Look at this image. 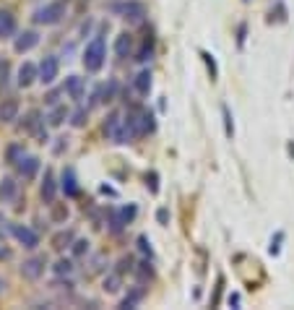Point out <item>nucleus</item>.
<instances>
[{
    "mask_svg": "<svg viewBox=\"0 0 294 310\" xmlns=\"http://www.w3.org/2000/svg\"><path fill=\"white\" fill-rule=\"evenodd\" d=\"M222 112H224V123H227V138H232V136H234V125H232V115H229V109H227V107L222 109Z\"/></svg>",
    "mask_w": 294,
    "mask_h": 310,
    "instance_id": "obj_30",
    "label": "nucleus"
},
{
    "mask_svg": "<svg viewBox=\"0 0 294 310\" xmlns=\"http://www.w3.org/2000/svg\"><path fill=\"white\" fill-rule=\"evenodd\" d=\"M151 55H154V47H151V42H149V39H146V44H143V47L138 50V58H135V60H141V63H146V60H151Z\"/></svg>",
    "mask_w": 294,
    "mask_h": 310,
    "instance_id": "obj_25",
    "label": "nucleus"
},
{
    "mask_svg": "<svg viewBox=\"0 0 294 310\" xmlns=\"http://www.w3.org/2000/svg\"><path fill=\"white\" fill-rule=\"evenodd\" d=\"M133 50V39H131V34H120L117 36V42H115V52H117V58H128Z\"/></svg>",
    "mask_w": 294,
    "mask_h": 310,
    "instance_id": "obj_18",
    "label": "nucleus"
},
{
    "mask_svg": "<svg viewBox=\"0 0 294 310\" xmlns=\"http://www.w3.org/2000/svg\"><path fill=\"white\" fill-rule=\"evenodd\" d=\"M203 58H206V63H208L211 73H214V76H216V66H214V60H211V55H208V52H203Z\"/></svg>",
    "mask_w": 294,
    "mask_h": 310,
    "instance_id": "obj_35",
    "label": "nucleus"
},
{
    "mask_svg": "<svg viewBox=\"0 0 294 310\" xmlns=\"http://www.w3.org/2000/svg\"><path fill=\"white\" fill-rule=\"evenodd\" d=\"M16 170H18V175H21L24 180H32L36 175V170H39V159L32 157V154H24V157L16 162Z\"/></svg>",
    "mask_w": 294,
    "mask_h": 310,
    "instance_id": "obj_8",
    "label": "nucleus"
},
{
    "mask_svg": "<svg viewBox=\"0 0 294 310\" xmlns=\"http://www.w3.org/2000/svg\"><path fill=\"white\" fill-rule=\"evenodd\" d=\"M5 255H8V250L3 248V240H0V258H5Z\"/></svg>",
    "mask_w": 294,
    "mask_h": 310,
    "instance_id": "obj_36",
    "label": "nucleus"
},
{
    "mask_svg": "<svg viewBox=\"0 0 294 310\" xmlns=\"http://www.w3.org/2000/svg\"><path fill=\"white\" fill-rule=\"evenodd\" d=\"M0 289H3V281H0Z\"/></svg>",
    "mask_w": 294,
    "mask_h": 310,
    "instance_id": "obj_37",
    "label": "nucleus"
},
{
    "mask_svg": "<svg viewBox=\"0 0 294 310\" xmlns=\"http://www.w3.org/2000/svg\"><path fill=\"white\" fill-rule=\"evenodd\" d=\"M120 287H123V274L120 271H109L104 276V292L115 295V292H120Z\"/></svg>",
    "mask_w": 294,
    "mask_h": 310,
    "instance_id": "obj_19",
    "label": "nucleus"
},
{
    "mask_svg": "<svg viewBox=\"0 0 294 310\" xmlns=\"http://www.w3.org/2000/svg\"><path fill=\"white\" fill-rule=\"evenodd\" d=\"M11 232H13L16 240L21 242L24 248H29V250H34L36 245H39V235H36L32 227H26V224H13V227H11Z\"/></svg>",
    "mask_w": 294,
    "mask_h": 310,
    "instance_id": "obj_6",
    "label": "nucleus"
},
{
    "mask_svg": "<svg viewBox=\"0 0 294 310\" xmlns=\"http://www.w3.org/2000/svg\"><path fill=\"white\" fill-rule=\"evenodd\" d=\"M133 86H135V91H138L141 97H146V94L151 91V73H149V70H141L138 76H135Z\"/></svg>",
    "mask_w": 294,
    "mask_h": 310,
    "instance_id": "obj_20",
    "label": "nucleus"
},
{
    "mask_svg": "<svg viewBox=\"0 0 294 310\" xmlns=\"http://www.w3.org/2000/svg\"><path fill=\"white\" fill-rule=\"evenodd\" d=\"M112 11H117L123 18H128V21H133V24H138L146 18V5L138 3V0H128V3H115L112 5Z\"/></svg>",
    "mask_w": 294,
    "mask_h": 310,
    "instance_id": "obj_5",
    "label": "nucleus"
},
{
    "mask_svg": "<svg viewBox=\"0 0 294 310\" xmlns=\"http://www.w3.org/2000/svg\"><path fill=\"white\" fill-rule=\"evenodd\" d=\"M70 117H73V120H70V123H73V125H76V128H81V125H84V123H86V109H76V112H73Z\"/></svg>",
    "mask_w": 294,
    "mask_h": 310,
    "instance_id": "obj_28",
    "label": "nucleus"
},
{
    "mask_svg": "<svg viewBox=\"0 0 294 310\" xmlns=\"http://www.w3.org/2000/svg\"><path fill=\"white\" fill-rule=\"evenodd\" d=\"M18 117V102L16 99H3L0 102V123H13Z\"/></svg>",
    "mask_w": 294,
    "mask_h": 310,
    "instance_id": "obj_14",
    "label": "nucleus"
},
{
    "mask_svg": "<svg viewBox=\"0 0 294 310\" xmlns=\"http://www.w3.org/2000/svg\"><path fill=\"white\" fill-rule=\"evenodd\" d=\"M73 240H76L73 230H63V232H58V235L52 237V248L55 250H65V248H70V245H73Z\"/></svg>",
    "mask_w": 294,
    "mask_h": 310,
    "instance_id": "obj_16",
    "label": "nucleus"
},
{
    "mask_svg": "<svg viewBox=\"0 0 294 310\" xmlns=\"http://www.w3.org/2000/svg\"><path fill=\"white\" fill-rule=\"evenodd\" d=\"M24 146H18V143H13V146H8V162H11V164H16L18 159H21L24 157Z\"/></svg>",
    "mask_w": 294,
    "mask_h": 310,
    "instance_id": "obj_23",
    "label": "nucleus"
},
{
    "mask_svg": "<svg viewBox=\"0 0 294 310\" xmlns=\"http://www.w3.org/2000/svg\"><path fill=\"white\" fill-rule=\"evenodd\" d=\"M65 117H68V109L63 107V104H55L52 112L47 115V123H50V125H63V120H65Z\"/></svg>",
    "mask_w": 294,
    "mask_h": 310,
    "instance_id": "obj_22",
    "label": "nucleus"
},
{
    "mask_svg": "<svg viewBox=\"0 0 294 310\" xmlns=\"http://www.w3.org/2000/svg\"><path fill=\"white\" fill-rule=\"evenodd\" d=\"M125 120H128V125L133 128L135 138L154 131V115L146 107H131V109H128V115H125Z\"/></svg>",
    "mask_w": 294,
    "mask_h": 310,
    "instance_id": "obj_3",
    "label": "nucleus"
},
{
    "mask_svg": "<svg viewBox=\"0 0 294 310\" xmlns=\"http://www.w3.org/2000/svg\"><path fill=\"white\" fill-rule=\"evenodd\" d=\"M21 274L26 279H39L42 274H44V258H29V261H24V266H21Z\"/></svg>",
    "mask_w": 294,
    "mask_h": 310,
    "instance_id": "obj_12",
    "label": "nucleus"
},
{
    "mask_svg": "<svg viewBox=\"0 0 294 310\" xmlns=\"http://www.w3.org/2000/svg\"><path fill=\"white\" fill-rule=\"evenodd\" d=\"M70 271H73V263H70V261L63 258V261L55 263V274H70Z\"/></svg>",
    "mask_w": 294,
    "mask_h": 310,
    "instance_id": "obj_27",
    "label": "nucleus"
},
{
    "mask_svg": "<svg viewBox=\"0 0 294 310\" xmlns=\"http://www.w3.org/2000/svg\"><path fill=\"white\" fill-rule=\"evenodd\" d=\"M34 81H39V68L34 66V63H24L21 68H18V86H32Z\"/></svg>",
    "mask_w": 294,
    "mask_h": 310,
    "instance_id": "obj_10",
    "label": "nucleus"
},
{
    "mask_svg": "<svg viewBox=\"0 0 294 310\" xmlns=\"http://www.w3.org/2000/svg\"><path fill=\"white\" fill-rule=\"evenodd\" d=\"M16 198V182L11 177L0 180V201H13Z\"/></svg>",
    "mask_w": 294,
    "mask_h": 310,
    "instance_id": "obj_21",
    "label": "nucleus"
},
{
    "mask_svg": "<svg viewBox=\"0 0 294 310\" xmlns=\"http://www.w3.org/2000/svg\"><path fill=\"white\" fill-rule=\"evenodd\" d=\"M52 219H55V222H65V219H68V208L60 206V204H52Z\"/></svg>",
    "mask_w": 294,
    "mask_h": 310,
    "instance_id": "obj_24",
    "label": "nucleus"
},
{
    "mask_svg": "<svg viewBox=\"0 0 294 310\" xmlns=\"http://www.w3.org/2000/svg\"><path fill=\"white\" fill-rule=\"evenodd\" d=\"M42 198L47 201V204H52V201H55V175H52V170H44V182H42Z\"/></svg>",
    "mask_w": 294,
    "mask_h": 310,
    "instance_id": "obj_17",
    "label": "nucleus"
},
{
    "mask_svg": "<svg viewBox=\"0 0 294 310\" xmlns=\"http://www.w3.org/2000/svg\"><path fill=\"white\" fill-rule=\"evenodd\" d=\"M58 97H60V91H50V94L44 97V102H47V104H58Z\"/></svg>",
    "mask_w": 294,
    "mask_h": 310,
    "instance_id": "obj_33",
    "label": "nucleus"
},
{
    "mask_svg": "<svg viewBox=\"0 0 294 310\" xmlns=\"http://www.w3.org/2000/svg\"><path fill=\"white\" fill-rule=\"evenodd\" d=\"M60 188H63V193H65L68 198L78 196V182H76V172H73L70 167H65V170H63V182H60Z\"/></svg>",
    "mask_w": 294,
    "mask_h": 310,
    "instance_id": "obj_13",
    "label": "nucleus"
},
{
    "mask_svg": "<svg viewBox=\"0 0 294 310\" xmlns=\"http://www.w3.org/2000/svg\"><path fill=\"white\" fill-rule=\"evenodd\" d=\"M58 70H60V63L55 55H47L42 63H39V81L42 84H52L55 78H58Z\"/></svg>",
    "mask_w": 294,
    "mask_h": 310,
    "instance_id": "obj_7",
    "label": "nucleus"
},
{
    "mask_svg": "<svg viewBox=\"0 0 294 310\" xmlns=\"http://www.w3.org/2000/svg\"><path fill=\"white\" fill-rule=\"evenodd\" d=\"M65 8H68V0H55V3H47L44 8L34 13V21L36 24H44V26H52L58 24L63 16H65Z\"/></svg>",
    "mask_w": 294,
    "mask_h": 310,
    "instance_id": "obj_4",
    "label": "nucleus"
},
{
    "mask_svg": "<svg viewBox=\"0 0 294 310\" xmlns=\"http://www.w3.org/2000/svg\"><path fill=\"white\" fill-rule=\"evenodd\" d=\"M13 32H16V18L11 16V11H3V8H0V39L11 36Z\"/></svg>",
    "mask_w": 294,
    "mask_h": 310,
    "instance_id": "obj_15",
    "label": "nucleus"
},
{
    "mask_svg": "<svg viewBox=\"0 0 294 310\" xmlns=\"http://www.w3.org/2000/svg\"><path fill=\"white\" fill-rule=\"evenodd\" d=\"M63 91L70 97V99H84V91H86V86H84V78H78V76H68L65 78V86H63Z\"/></svg>",
    "mask_w": 294,
    "mask_h": 310,
    "instance_id": "obj_11",
    "label": "nucleus"
},
{
    "mask_svg": "<svg viewBox=\"0 0 294 310\" xmlns=\"http://www.w3.org/2000/svg\"><path fill=\"white\" fill-rule=\"evenodd\" d=\"M104 136H107L109 141H115V143H131V141L135 138L133 128L128 125V120H125L123 112H109V115H107V120H104Z\"/></svg>",
    "mask_w": 294,
    "mask_h": 310,
    "instance_id": "obj_1",
    "label": "nucleus"
},
{
    "mask_svg": "<svg viewBox=\"0 0 294 310\" xmlns=\"http://www.w3.org/2000/svg\"><path fill=\"white\" fill-rule=\"evenodd\" d=\"M104 58H107V47H104V39L102 36H94L89 44H86V50H84V68L89 73H97V70H102L104 66Z\"/></svg>",
    "mask_w": 294,
    "mask_h": 310,
    "instance_id": "obj_2",
    "label": "nucleus"
},
{
    "mask_svg": "<svg viewBox=\"0 0 294 310\" xmlns=\"http://www.w3.org/2000/svg\"><path fill=\"white\" fill-rule=\"evenodd\" d=\"M138 248H141V250H143L146 255H149V258H151V255H154V250H151V245H149V237H143V235L138 237Z\"/></svg>",
    "mask_w": 294,
    "mask_h": 310,
    "instance_id": "obj_31",
    "label": "nucleus"
},
{
    "mask_svg": "<svg viewBox=\"0 0 294 310\" xmlns=\"http://www.w3.org/2000/svg\"><path fill=\"white\" fill-rule=\"evenodd\" d=\"M141 295H143V292H141V289H135L131 297H125V300H123V305H120V308H133V305L141 300Z\"/></svg>",
    "mask_w": 294,
    "mask_h": 310,
    "instance_id": "obj_29",
    "label": "nucleus"
},
{
    "mask_svg": "<svg viewBox=\"0 0 294 310\" xmlns=\"http://www.w3.org/2000/svg\"><path fill=\"white\" fill-rule=\"evenodd\" d=\"M36 44H39V34H36L34 29H29V32H21L16 36L13 47H16V52H29L32 47H36Z\"/></svg>",
    "mask_w": 294,
    "mask_h": 310,
    "instance_id": "obj_9",
    "label": "nucleus"
},
{
    "mask_svg": "<svg viewBox=\"0 0 294 310\" xmlns=\"http://www.w3.org/2000/svg\"><path fill=\"white\" fill-rule=\"evenodd\" d=\"M86 253H89L86 240H73V255H86Z\"/></svg>",
    "mask_w": 294,
    "mask_h": 310,
    "instance_id": "obj_26",
    "label": "nucleus"
},
{
    "mask_svg": "<svg viewBox=\"0 0 294 310\" xmlns=\"http://www.w3.org/2000/svg\"><path fill=\"white\" fill-rule=\"evenodd\" d=\"M156 219H159L162 224H167V219H169V214H167V208H159V214H156Z\"/></svg>",
    "mask_w": 294,
    "mask_h": 310,
    "instance_id": "obj_34",
    "label": "nucleus"
},
{
    "mask_svg": "<svg viewBox=\"0 0 294 310\" xmlns=\"http://www.w3.org/2000/svg\"><path fill=\"white\" fill-rule=\"evenodd\" d=\"M8 84V60H0V86Z\"/></svg>",
    "mask_w": 294,
    "mask_h": 310,
    "instance_id": "obj_32",
    "label": "nucleus"
}]
</instances>
